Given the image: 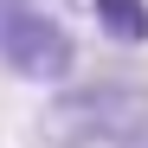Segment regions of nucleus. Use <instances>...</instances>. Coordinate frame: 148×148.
Instances as JSON below:
<instances>
[{"mask_svg":"<svg viewBox=\"0 0 148 148\" xmlns=\"http://www.w3.org/2000/svg\"><path fill=\"white\" fill-rule=\"evenodd\" d=\"M142 129H148V84H129V77L71 84L39 110L45 148H103V142H129Z\"/></svg>","mask_w":148,"mask_h":148,"instance_id":"1","label":"nucleus"},{"mask_svg":"<svg viewBox=\"0 0 148 148\" xmlns=\"http://www.w3.org/2000/svg\"><path fill=\"white\" fill-rule=\"evenodd\" d=\"M0 64L26 84H64L77 64V45L58 19H45L32 7H7L0 13Z\"/></svg>","mask_w":148,"mask_h":148,"instance_id":"2","label":"nucleus"},{"mask_svg":"<svg viewBox=\"0 0 148 148\" xmlns=\"http://www.w3.org/2000/svg\"><path fill=\"white\" fill-rule=\"evenodd\" d=\"M97 26L116 45H142L148 39V0H97Z\"/></svg>","mask_w":148,"mask_h":148,"instance_id":"3","label":"nucleus"},{"mask_svg":"<svg viewBox=\"0 0 148 148\" xmlns=\"http://www.w3.org/2000/svg\"><path fill=\"white\" fill-rule=\"evenodd\" d=\"M116 148H148V129H142V135H129V142H116Z\"/></svg>","mask_w":148,"mask_h":148,"instance_id":"4","label":"nucleus"}]
</instances>
